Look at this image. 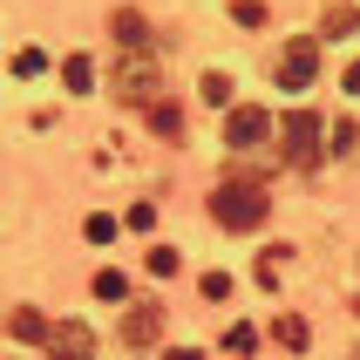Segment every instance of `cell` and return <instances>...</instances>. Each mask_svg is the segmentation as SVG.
Masks as SVG:
<instances>
[{
    "label": "cell",
    "instance_id": "6da1fadb",
    "mask_svg": "<svg viewBox=\"0 0 360 360\" xmlns=\"http://www.w3.org/2000/svg\"><path fill=\"white\" fill-rule=\"evenodd\" d=\"M265 211H272V198H265L259 184H245V177H231V184L211 191V218H218L224 231H259Z\"/></svg>",
    "mask_w": 360,
    "mask_h": 360
},
{
    "label": "cell",
    "instance_id": "7a4b0ae2",
    "mask_svg": "<svg viewBox=\"0 0 360 360\" xmlns=\"http://www.w3.org/2000/svg\"><path fill=\"white\" fill-rule=\"evenodd\" d=\"M109 96H116V102H136V109L163 102V68H157V55H122L116 68H109Z\"/></svg>",
    "mask_w": 360,
    "mask_h": 360
},
{
    "label": "cell",
    "instance_id": "3957f363",
    "mask_svg": "<svg viewBox=\"0 0 360 360\" xmlns=\"http://www.w3.org/2000/svg\"><path fill=\"white\" fill-rule=\"evenodd\" d=\"M320 129L326 122L313 116V109H292V116L279 122V143H285V163H292V170H313V163H320V150H326Z\"/></svg>",
    "mask_w": 360,
    "mask_h": 360
},
{
    "label": "cell",
    "instance_id": "277c9868",
    "mask_svg": "<svg viewBox=\"0 0 360 360\" xmlns=\"http://www.w3.org/2000/svg\"><path fill=\"white\" fill-rule=\"evenodd\" d=\"M313 68H320V41H313V34H292L279 48V89H313Z\"/></svg>",
    "mask_w": 360,
    "mask_h": 360
},
{
    "label": "cell",
    "instance_id": "5b68a950",
    "mask_svg": "<svg viewBox=\"0 0 360 360\" xmlns=\"http://www.w3.org/2000/svg\"><path fill=\"white\" fill-rule=\"evenodd\" d=\"M265 136H272V109H252V102H238V109L224 116V143H231V150H259Z\"/></svg>",
    "mask_w": 360,
    "mask_h": 360
},
{
    "label": "cell",
    "instance_id": "8992f818",
    "mask_svg": "<svg viewBox=\"0 0 360 360\" xmlns=\"http://www.w3.org/2000/svg\"><path fill=\"white\" fill-rule=\"evenodd\" d=\"M41 347H48V360H96V333L82 320H55Z\"/></svg>",
    "mask_w": 360,
    "mask_h": 360
},
{
    "label": "cell",
    "instance_id": "52a82bcc",
    "mask_svg": "<svg viewBox=\"0 0 360 360\" xmlns=\"http://www.w3.org/2000/svg\"><path fill=\"white\" fill-rule=\"evenodd\" d=\"M163 340V306H129V313H122V347H157Z\"/></svg>",
    "mask_w": 360,
    "mask_h": 360
},
{
    "label": "cell",
    "instance_id": "ba28073f",
    "mask_svg": "<svg viewBox=\"0 0 360 360\" xmlns=\"http://www.w3.org/2000/svg\"><path fill=\"white\" fill-rule=\"evenodd\" d=\"M109 34H116L122 55H150V20H143L136 7H116V14H109Z\"/></svg>",
    "mask_w": 360,
    "mask_h": 360
},
{
    "label": "cell",
    "instance_id": "9c48e42d",
    "mask_svg": "<svg viewBox=\"0 0 360 360\" xmlns=\"http://www.w3.org/2000/svg\"><path fill=\"white\" fill-rule=\"evenodd\" d=\"M320 34L326 41H347V34H360V7H347V0H333L320 14Z\"/></svg>",
    "mask_w": 360,
    "mask_h": 360
},
{
    "label": "cell",
    "instance_id": "30bf717a",
    "mask_svg": "<svg viewBox=\"0 0 360 360\" xmlns=\"http://www.w3.org/2000/svg\"><path fill=\"white\" fill-rule=\"evenodd\" d=\"M61 82H68L75 96H89V89H96V61H89V55H68V61H61Z\"/></svg>",
    "mask_w": 360,
    "mask_h": 360
},
{
    "label": "cell",
    "instance_id": "8fae6325",
    "mask_svg": "<svg viewBox=\"0 0 360 360\" xmlns=\"http://www.w3.org/2000/svg\"><path fill=\"white\" fill-rule=\"evenodd\" d=\"M7 326H14V340H48V320H41L34 306H20V313H14Z\"/></svg>",
    "mask_w": 360,
    "mask_h": 360
},
{
    "label": "cell",
    "instance_id": "7c38bea8",
    "mask_svg": "<svg viewBox=\"0 0 360 360\" xmlns=\"http://www.w3.org/2000/svg\"><path fill=\"white\" fill-rule=\"evenodd\" d=\"M272 340L279 347H306V320L300 313H279V320H272Z\"/></svg>",
    "mask_w": 360,
    "mask_h": 360
},
{
    "label": "cell",
    "instance_id": "4fadbf2b",
    "mask_svg": "<svg viewBox=\"0 0 360 360\" xmlns=\"http://www.w3.org/2000/svg\"><path fill=\"white\" fill-rule=\"evenodd\" d=\"M96 300H129V279H122L116 265H102V272H96Z\"/></svg>",
    "mask_w": 360,
    "mask_h": 360
},
{
    "label": "cell",
    "instance_id": "5bb4252c",
    "mask_svg": "<svg viewBox=\"0 0 360 360\" xmlns=\"http://www.w3.org/2000/svg\"><path fill=\"white\" fill-rule=\"evenodd\" d=\"M198 89H204V102H211V109H224V102H231V75H224V68H211Z\"/></svg>",
    "mask_w": 360,
    "mask_h": 360
},
{
    "label": "cell",
    "instance_id": "9a60e30c",
    "mask_svg": "<svg viewBox=\"0 0 360 360\" xmlns=\"http://www.w3.org/2000/svg\"><path fill=\"white\" fill-rule=\"evenodd\" d=\"M150 129H157V136H177V129H184V116L170 109V102H150Z\"/></svg>",
    "mask_w": 360,
    "mask_h": 360
},
{
    "label": "cell",
    "instance_id": "2e32d148",
    "mask_svg": "<svg viewBox=\"0 0 360 360\" xmlns=\"http://www.w3.org/2000/svg\"><path fill=\"white\" fill-rule=\"evenodd\" d=\"M231 20H238V27H265V7L259 0H231Z\"/></svg>",
    "mask_w": 360,
    "mask_h": 360
},
{
    "label": "cell",
    "instance_id": "e0dca14e",
    "mask_svg": "<svg viewBox=\"0 0 360 360\" xmlns=\"http://www.w3.org/2000/svg\"><path fill=\"white\" fill-rule=\"evenodd\" d=\"M198 285H204V300H231V272H204Z\"/></svg>",
    "mask_w": 360,
    "mask_h": 360
},
{
    "label": "cell",
    "instance_id": "ac0fdd59",
    "mask_svg": "<svg viewBox=\"0 0 360 360\" xmlns=\"http://www.w3.org/2000/svg\"><path fill=\"white\" fill-rule=\"evenodd\" d=\"M143 265H150L157 279H177V252H163V245H157V252H150V259H143Z\"/></svg>",
    "mask_w": 360,
    "mask_h": 360
},
{
    "label": "cell",
    "instance_id": "d6986e66",
    "mask_svg": "<svg viewBox=\"0 0 360 360\" xmlns=\"http://www.w3.org/2000/svg\"><path fill=\"white\" fill-rule=\"evenodd\" d=\"M41 68H48V55H41V48H20V55H14V75H41Z\"/></svg>",
    "mask_w": 360,
    "mask_h": 360
},
{
    "label": "cell",
    "instance_id": "ffe728a7",
    "mask_svg": "<svg viewBox=\"0 0 360 360\" xmlns=\"http://www.w3.org/2000/svg\"><path fill=\"white\" fill-rule=\"evenodd\" d=\"M82 231H89V245H109V238H116V218H102V211H96V218L82 224Z\"/></svg>",
    "mask_w": 360,
    "mask_h": 360
},
{
    "label": "cell",
    "instance_id": "44dd1931",
    "mask_svg": "<svg viewBox=\"0 0 360 360\" xmlns=\"http://www.w3.org/2000/svg\"><path fill=\"white\" fill-rule=\"evenodd\" d=\"M224 347H231V354H252V347H259V333H252V326H231V333H224Z\"/></svg>",
    "mask_w": 360,
    "mask_h": 360
},
{
    "label": "cell",
    "instance_id": "7402d4cb",
    "mask_svg": "<svg viewBox=\"0 0 360 360\" xmlns=\"http://www.w3.org/2000/svg\"><path fill=\"white\" fill-rule=\"evenodd\" d=\"M157 224V204H129V231H150Z\"/></svg>",
    "mask_w": 360,
    "mask_h": 360
},
{
    "label": "cell",
    "instance_id": "603a6c76",
    "mask_svg": "<svg viewBox=\"0 0 360 360\" xmlns=\"http://www.w3.org/2000/svg\"><path fill=\"white\" fill-rule=\"evenodd\" d=\"M347 96H360V61H347Z\"/></svg>",
    "mask_w": 360,
    "mask_h": 360
}]
</instances>
